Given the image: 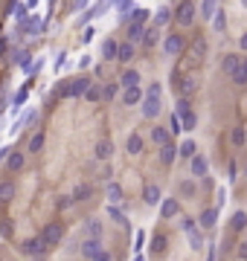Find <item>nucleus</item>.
I'll return each instance as SVG.
<instances>
[{
    "label": "nucleus",
    "mask_w": 247,
    "mask_h": 261,
    "mask_svg": "<svg viewBox=\"0 0 247 261\" xmlns=\"http://www.w3.org/2000/svg\"><path fill=\"white\" fill-rule=\"evenodd\" d=\"M114 96H117V84H105V87H102V99H108V102H111Z\"/></svg>",
    "instance_id": "42"
},
{
    "label": "nucleus",
    "mask_w": 247,
    "mask_h": 261,
    "mask_svg": "<svg viewBox=\"0 0 247 261\" xmlns=\"http://www.w3.org/2000/svg\"><path fill=\"white\" fill-rule=\"evenodd\" d=\"M180 125H183V130H192V128H195V113L183 116V119H180Z\"/></svg>",
    "instance_id": "44"
},
{
    "label": "nucleus",
    "mask_w": 247,
    "mask_h": 261,
    "mask_svg": "<svg viewBox=\"0 0 247 261\" xmlns=\"http://www.w3.org/2000/svg\"><path fill=\"white\" fill-rule=\"evenodd\" d=\"M192 110H189V102L186 99H177V110H175V116L177 119H183V116H189Z\"/></svg>",
    "instance_id": "38"
},
{
    "label": "nucleus",
    "mask_w": 247,
    "mask_h": 261,
    "mask_svg": "<svg viewBox=\"0 0 247 261\" xmlns=\"http://www.w3.org/2000/svg\"><path fill=\"white\" fill-rule=\"evenodd\" d=\"M125 148H128V154H140V151H142V140H140V134H131V137H128V143H125Z\"/></svg>",
    "instance_id": "24"
},
{
    "label": "nucleus",
    "mask_w": 247,
    "mask_h": 261,
    "mask_svg": "<svg viewBox=\"0 0 247 261\" xmlns=\"http://www.w3.org/2000/svg\"><path fill=\"white\" fill-rule=\"evenodd\" d=\"M177 130H183V125H180V119L172 113V128H169V134H177Z\"/></svg>",
    "instance_id": "47"
},
{
    "label": "nucleus",
    "mask_w": 247,
    "mask_h": 261,
    "mask_svg": "<svg viewBox=\"0 0 247 261\" xmlns=\"http://www.w3.org/2000/svg\"><path fill=\"white\" fill-rule=\"evenodd\" d=\"M24 32H29V35H35L38 29H41V15H32V18H26V24L21 26Z\"/></svg>",
    "instance_id": "23"
},
{
    "label": "nucleus",
    "mask_w": 247,
    "mask_h": 261,
    "mask_svg": "<svg viewBox=\"0 0 247 261\" xmlns=\"http://www.w3.org/2000/svg\"><path fill=\"white\" fill-rule=\"evenodd\" d=\"M215 221H218V209H204V212H201V226H204V229H212Z\"/></svg>",
    "instance_id": "12"
},
{
    "label": "nucleus",
    "mask_w": 247,
    "mask_h": 261,
    "mask_svg": "<svg viewBox=\"0 0 247 261\" xmlns=\"http://www.w3.org/2000/svg\"><path fill=\"white\" fill-rule=\"evenodd\" d=\"M3 52H6V41H3V38H0V55H3Z\"/></svg>",
    "instance_id": "57"
},
{
    "label": "nucleus",
    "mask_w": 247,
    "mask_h": 261,
    "mask_svg": "<svg viewBox=\"0 0 247 261\" xmlns=\"http://www.w3.org/2000/svg\"><path fill=\"white\" fill-rule=\"evenodd\" d=\"M207 168H210L207 157H201V154L192 157V174H195V177H204V174H207Z\"/></svg>",
    "instance_id": "8"
},
{
    "label": "nucleus",
    "mask_w": 247,
    "mask_h": 261,
    "mask_svg": "<svg viewBox=\"0 0 247 261\" xmlns=\"http://www.w3.org/2000/svg\"><path fill=\"white\" fill-rule=\"evenodd\" d=\"M145 96H157V99H160V84H157V82H154V84H149Z\"/></svg>",
    "instance_id": "49"
},
{
    "label": "nucleus",
    "mask_w": 247,
    "mask_h": 261,
    "mask_svg": "<svg viewBox=\"0 0 247 261\" xmlns=\"http://www.w3.org/2000/svg\"><path fill=\"white\" fill-rule=\"evenodd\" d=\"M233 82H235V84H247V58H241L238 70L233 73Z\"/></svg>",
    "instance_id": "26"
},
{
    "label": "nucleus",
    "mask_w": 247,
    "mask_h": 261,
    "mask_svg": "<svg viewBox=\"0 0 247 261\" xmlns=\"http://www.w3.org/2000/svg\"><path fill=\"white\" fill-rule=\"evenodd\" d=\"M169 21H172V12H169V9H157V18H154V26H163V24H169Z\"/></svg>",
    "instance_id": "34"
},
{
    "label": "nucleus",
    "mask_w": 247,
    "mask_h": 261,
    "mask_svg": "<svg viewBox=\"0 0 247 261\" xmlns=\"http://www.w3.org/2000/svg\"><path fill=\"white\" fill-rule=\"evenodd\" d=\"M230 224H233V229H244L247 226V212H235Z\"/></svg>",
    "instance_id": "37"
},
{
    "label": "nucleus",
    "mask_w": 247,
    "mask_h": 261,
    "mask_svg": "<svg viewBox=\"0 0 247 261\" xmlns=\"http://www.w3.org/2000/svg\"><path fill=\"white\" fill-rule=\"evenodd\" d=\"M122 87H125V90L140 87V73H137V70H125V73H122Z\"/></svg>",
    "instance_id": "9"
},
{
    "label": "nucleus",
    "mask_w": 247,
    "mask_h": 261,
    "mask_svg": "<svg viewBox=\"0 0 247 261\" xmlns=\"http://www.w3.org/2000/svg\"><path fill=\"white\" fill-rule=\"evenodd\" d=\"M122 102H125V105H137V102H142V90L140 87H131V90H125V93H122Z\"/></svg>",
    "instance_id": "19"
},
{
    "label": "nucleus",
    "mask_w": 247,
    "mask_h": 261,
    "mask_svg": "<svg viewBox=\"0 0 247 261\" xmlns=\"http://www.w3.org/2000/svg\"><path fill=\"white\" fill-rule=\"evenodd\" d=\"M238 255H241V258H247V244H241V249H238Z\"/></svg>",
    "instance_id": "56"
},
{
    "label": "nucleus",
    "mask_w": 247,
    "mask_h": 261,
    "mask_svg": "<svg viewBox=\"0 0 247 261\" xmlns=\"http://www.w3.org/2000/svg\"><path fill=\"white\" fill-rule=\"evenodd\" d=\"M238 47H241V49H244V52H247V32H244V35H241V38H238Z\"/></svg>",
    "instance_id": "54"
},
{
    "label": "nucleus",
    "mask_w": 247,
    "mask_h": 261,
    "mask_svg": "<svg viewBox=\"0 0 247 261\" xmlns=\"http://www.w3.org/2000/svg\"><path fill=\"white\" fill-rule=\"evenodd\" d=\"M145 21H149V12H145V9H134V12H131V24L142 26Z\"/></svg>",
    "instance_id": "33"
},
{
    "label": "nucleus",
    "mask_w": 247,
    "mask_h": 261,
    "mask_svg": "<svg viewBox=\"0 0 247 261\" xmlns=\"http://www.w3.org/2000/svg\"><path fill=\"white\" fill-rule=\"evenodd\" d=\"M108 201H111V206L122 203V186L119 183H108Z\"/></svg>",
    "instance_id": "11"
},
{
    "label": "nucleus",
    "mask_w": 247,
    "mask_h": 261,
    "mask_svg": "<svg viewBox=\"0 0 247 261\" xmlns=\"http://www.w3.org/2000/svg\"><path fill=\"white\" fill-rule=\"evenodd\" d=\"M215 9H218V6H215L212 0H204V3H201V18H204V21L215 18Z\"/></svg>",
    "instance_id": "28"
},
{
    "label": "nucleus",
    "mask_w": 247,
    "mask_h": 261,
    "mask_svg": "<svg viewBox=\"0 0 247 261\" xmlns=\"http://www.w3.org/2000/svg\"><path fill=\"white\" fill-rule=\"evenodd\" d=\"M84 235L90 238V241H99V235H102V224H99V221H87V224H84Z\"/></svg>",
    "instance_id": "18"
},
{
    "label": "nucleus",
    "mask_w": 247,
    "mask_h": 261,
    "mask_svg": "<svg viewBox=\"0 0 247 261\" xmlns=\"http://www.w3.org/2000/svg\"><path fill=\"white\" fill-rule=\"evenodd\" d=\"M108 218H111L114 224H119V226H128V218L122 215V209H119V206H108Z\"/></svg>",
    "instance_id": "20"
},
{
    "label": "nucleus",
    "mask_w": 247,
    "mask_h": 261,
    "mask_svg": "<svg viewBox=\"0 0 247 261\" xmlns=\"http://www.w3.org/2000/svg\"><path fill=\"white\" fill-rule=\"evenodd\" d=\"M61 235H64L61 224H47V226H44V232H41V238H44V244H47V247H56V244L61 241Z\"/></svg>",
    "instance_id": "3"
},
{
    "label": "nucleus",
    "mask_w": 247,
    "mask_h": 261,
    "mask_svg": "<svg viewBox=\"0 0 247 261\" xmlns=\"http://www.w3.org/2000/svg\"><path fill=\"white\" fill-rule=\"evenodd\" d=\"M102 52H105V58H108V61H114V58H117V52H119V44H117V41H105Z\"/></svg>",
    "instance_id": "30"
},
{
    "label": "nucleus",
    "mask_w": 247,
    "mask_h": 261,
    "mask_svg": "<svg viewBox=\"0 0 247 261\" xmlns=\"http://www.w3.org/2000/svg\"><path fill=\"white\" fill-rule=\"evenodd\" d=\"M24 102H26V90H21V93L15 96V110H18V107L24 105Z\"/></svg>",
    "instance_id": "51"
},
{
    "label": "nucleus",
    "mask_w": 247,
    "mask_h": 261,
    "mask_svg": "<svg viewBox=\"0 0 247 261\" xmlns=\"http://www.w3.org/2000/svg\"><path fill=\"white\" fill-rule=\"evenodd\" d=\"M224 26H227V21H224V12L215 15V32H224Z\"/></svg>",
    "instance_id": "45"
},
{
    "label": "nucleus",
    "mask_w": 247,
    "mask_h": 261,
    "mask_svg": "<svg viewBox=\"0 0 247 261\" xmlns=\"http://www.w3.org/2000/svg\"><path fill=\"white\" fill-rule=\"evenodd\" d=\"M195 3H180L177 6V24H183V26H189L192 21H195Z\"/></svg>",
    "instance_id": "5"
},
{
    "label": "nucleus",
    "mask_w": 247,
    "mask_h": 261,
    "mask_svg": "<svg viewBox=\"0 0 247 261\" xmlns=\"http://www.w3.org/2000/svg\"><path fill=\"white\" fill-rule=\"evenodd\" d=\"M157 113H160V99L157 96H142V116L154 119Z\"/></svg>",
    "instance_id": "6"
},
{
    "label": "nucleus",
    "mask_w": 247,
    "mask_h": 261,
    "mask_svg": "<svg viewBox=\"0 0 247 261\" xmlns=\"http://www.w3.org/2000/svg\"><path fill=\"white\" fill-rule=\"evenodd\" d=\"M152 249L154 252H163L166 249V235H154L152 238Z\"/></svg>",
    "instance_id": "39"
},
{
    "label": "nucleus",
    "mask_w": 247,
    "mask_h": 261,
    "mask_svg": "<svg viewBox=\"0 0 247 261\" xmlns=\"http://www.w3.org/2000/svg\"><path fill=\"white\" fill-rule=\"evenodd\" d=\"M145 38V29L142 26H137V24H131L128 26V44H134V41H142Z\"/></svg>",
    "instance_id": "29"
},
{
    "label": "nucleus",
    "mask_w": 247,
    "mask_h": 261,
    "mask_svg": "<svg viewBox=\"0 0 247 261\" xmlns=\"http://www.w3.org/2000/svg\"><path fill=\"white\" fill-rule=\"evenodd\" d=\"M180 226H183V232H186V238H189V247H192V249L204 247V241H201V232H198V226H195V221H189V218H186Z\"/></svg>",
    "instance_id": "4"
},
{
    "label": "nucleus",
    "mask_w": 247,
    "mask_h": 261,
    "mask_svg": "<svg viewBox=\"0 0 247 261\" xmlns=\"http://www.w3.org/2000/svg\"><path fill=\"white\" fill-rule=\"evenodd\" d=\"M230 140H233V145H244V128H233Z\"/></svg>",
    "instance_id": "40"
},
{
    "label": "nucleus",
    "mask_w": 247,
    "mask_h": 261,
    "mask_svg": "<svg viewBox=\"0 0 247 261\" xmlns=\"http://www.w3.org/2000/svg\"><path fill=\"white\" fill-rule=\"evenodd\" d=\"M87 99H90V102H96V99H102V87H96V84H90V90H87Z\"/></svg>",
    "instance_id": "43"
},
{
    "label": "nucleus",
    "mask_w": 247,
    "mask_h": 261,
    "mask_svg": "<svg viewBox=\"0 0 247 261\" xmlns=\"http://www.w3.org/2000/svg\"><path fill=\"white\" fill-rule=\"evenodd\" d=\"M111 154H114V145H111V140H99V143H96V160H108Z\"/></svg>",
    "instance_id": "10"
},
{
    "label": "nucleus",
    "mask_w": 247,
    "mask_h": 261,
    "mask_svg": "<svg viewBox=\"0 0 247 261\" xmlns=\"http://www.w3.org/2000/svg\"><path fill=\"white\" fill-rule=\"evenodd\" d=\"M67 206H73V198H59V209H67Z\"/></svg>",
    "instance_id": "53"
},
{
    "label": "nucleus",
    "mask_w": 247,
    "mask_h": 261,
    "mask_svg": "<svg viewBox=\"0 0 247 261\" xmlns=\"http://www.w3.org/2000/svg\"><path fill=\"white\" fill-rule=\"evenodd\" d=\"M180 90H183V93H192V90H195V79H183Z\"/></svg>",
    "instance_id": "46"
},
{
    "label": "nucleus",
    "mask_w": 247,
    "mask_h": 261,
    "mask_svg": "<svg viewBox=\"0 0 247 261\" xmlns=\"http://www.w3.org/2000/svg\"><path fill=\"white\" fill-rule=\"evenodd\" d=\"M117 9H119V12H134V6H131L128 0H122V3H117Z\"/></svg>",
    "instance_id": "52"
},
{
    "label": "nucleus",
    "mask_w": 247,
    "mask_h": 261,
    "mask_svg": "<svg viewBox=\"0 0 247 261\" xmlns=\"http://www.w3.org/2000/svg\"><path fill=\"white\" fill-rule=\"evenodd\" d=\"M87 90H90V82H87V79H73V82H67V87H61V96L70 99V96H84Z\"/></svg>",
    "instance_id": "1"
},
{
    "label": "nucleus",
    "mask_w": 247,
    "mask_h": 261,
    "mask_svg": "<svg viewBox=\"0 0 247 261\" xmlns=\"http://www.w3.org/2000/svg\"><path fill=\"white\" fill-rule=\"evenodd\" d=\"M99 249H102V244H99V241H90V238H84V244H82V255H84V258H93Z\"/></svg>",
    "instance_id": "17"
},
{
    "label": "nucleus",
    "mask_w": 247,
    "mask_h": 261,
    "mask_svg": "<svg viewBox=\"0 0 247 261\" xmlns=\"http://www.w3.org/2000/svg\"><path fill=\"white\" fill-rule=\"evenodd\" d=\"M131 55H134V44H119L117 61H131Z\"/></svg>",
    "instance_id": "31"
},
{
    "label": "nucleus",
    "mask_w": 247,
    "mask_h": 261,
    "mask_svg": "<svg viewBox=\"0 0 247 261\" xmlns=\"http://www.w3.org/2000/svg\"><path fill=\"white\" fill-rule=\"evenodd\" d=\"M15 198V186L12 183H0V201H12Z\"/></svg>",
    "instance_id": "35"
},
{
    "label": "nucleus",
    "mask_w": 247,
    "mask_h": 261,
    "mask_svg": "<svg viewBox=\"0 0 247 261\" xmlns=\"http://www.w3.org/2000/svg\"><path fill=\"white\" fill-rule=\"evenodd\" d=\"M238 64H241V58H238V55H227V58L221 61V70H224V73H230V76H233V73L238 70Z\"/></svg>",
    "instance_id": "22"
},
{
    "label": "nucleus",
    "mask_w": 247,
    "mask_h": 261,
    "mask_svg": "<svg viewBox=\"0 0 247 261\" xmlns=\"http://www.w3.org/2000/svg\"><path fill=\"white\" fill-rule=\"evenodd\" d=\"M160 41V32H157V26H152V29H145V38H142V44H149V47H154Z\"/></svg>",
    "instance_id": "32"
},
{
    "label": "nucleus",
    "mask_w": 247,
    "mask_h": 261,
    "mask_svg": "<svg viewBox=\"0 0 247 261\" xmlns=\"http://www.w3.org/2000/svg\"><path fill=\"white\" fill-rule=\"evenodd\" d=\"M152 143L157 145V148H166V145H169V130H166V128H154L152 130Z\"/></svg>",
    "instance_id": "14"
},
{
    "label": "nucleus",
    "mask_w": 247,
    "mask_h": 261,
    "mask_svg": "<svg viewBox=\"0 0 247 261\" xmlns=\"http://www.w3.org/2000/svg\"><path fill=\"white\" fill-rule=\"evenodd\" d=\"M24 249L29 252V255H41V252L47 249V244H44V238L38 235V238H29V241L24 244Z\"/></svg>",
    "instance_id": "7"
},
{
    "label": "nucleus",
    "mask_w": 247,
    "mask_h": 261,
    "mask_svg": "<svg viewBox=\"0 0 247 261\" xmlns=\"http://www.w3.org/2000/svg\"><path fill=\"white\" fill-rule=\"evenodd\" d=\"M160 215H163V218H175L177 215V201L175 198H166V201L160 203Z\"/></svg>",
    "instance_id": "15"
},
{
    "label": "nucleus",
    "mask_w": 247,
    "mask_h": 261,
    "mask_svg": "<svg viewBox=\"0 0 247 261\" xmlns=\"http://www.w3.org/2000/svg\"><path fill=\"white\" fill-rule=\"evenodd\" d=\"M180 191H183L186 198H192V194H195V186H192V183H180Z\"/></svg>",
    "instance_id": "50"
},
{
    "label": "nucleus",
    "mask_w": 247,
    "mask_h": 261,
    "mask_svg": "<svg viewBox=\"0 0 247 261\" xmlns=\"http://www.w3.org/2000/svg\"><path fill=\"white\" fill-rule=\"evenodd\" d=\"M6 166H9V171H21L24 168V154H9V160H6Z\"/></svg>",
    "instance_id": "27"
},
{
    "label": "nucleus",
    "mask_w": 247,
    "mask_h": 261,
    "mask_svg": "<svg viewBox=\"0 0 247 261\" xmlns=\"http://www.w3.org/2000/svg\"><path fill=\"white\" fill-rule=\"evenodd\" d=\"M41 145H44V134H35L29 140V151H41Z\"/></svg>",
    "instance_id": "41"
},
{
    "label": "nucleus",
    "mask_w": 247,
    "mask_h": 261,
    "mask_svg": "<svg viewBox=\"0 0 247 261\" xmlns=\"http://www.w3.org/2000/svg\"><path fill=\"white\" fill-rule=\"evenodd\" d=\"M163 49L169 52V55H180V52L186 49V38L175 32V35H169V38L163 41Z\"/></svg>",
    "instance_id": "2"
},
{
    "label": "nucleus",
    "mask_w": 247,
    "mask_h": 261,
    "mask_svg": "<svg viewBox=\"0 0 247 261\" xmlns=\"http://www.w3.org/2000/svg\"><path fill=\"white\" fill-rule=\"evenodd\" d=\"M175 157H177V148L172 143L166 145V148H160V163H163V166H172V163H175Z\"/></svg>",
    "instance_id": "16"
},
{
    "label": "nucleus",
    "mask_w": 247,
    "mask_h": 261,
    "mask_svg": "<svg viewBox=\"0 0 247 261\" xmlns=\"http://www.w3.org/2000/svg\"><path fill=\"white\" fill-rule=\"evenodd\" d=\"M177 157H186V160H192V157H195V143H192V140H183V143H180V148H177Z\"/></svg>",
    "instance_id": "25"
},
{
    "label": "nucleus",
    "mask_w": 247,
    "mask_h": 261,
    "mask_svg": "<svg viewBox=\"0 0 247 261\" xmlns=\"http://www.w3.org/2000/svg\"><path fill=\"white\" fill-rule=\"evenodd\" d=\"M29 9H32L29 3H15V6H12V15L18 18V24H21V26L26 24V12H29Z\"/></svg>",
    "instance_id": "21"
},
{
    "label": "nucleus",
    "mask_w": 247,
    "mask_h": 261,
    "mask_svg": "<svg viewBox=\"0 0 247 261\" xmlns=\"http://www.w3.org/2000/svg\"><path fill=\"white\" fill-rule=\"evenodd\" d=\"M145 203H163V194H160V186H154V183H149L145 186Z\"/></svg>",
    "instance_id": "13"
},
{
    "label": "nucleus",
    "mask_w": 247,
    "mask_h": 261,
    "mask_svg": "<svg viewBox=\"0 0 247 261\" xmlns=\"http://www.w3.org/2000/svg\"><path fill=\"white\" fill-rule=\"evenodd\" d=\"M70 198H73V203H76V201H87V198H90V186H79Z\"/></svg>",
    "instance_id": "36"
},
{
    "label": "nucleus",
    "mask_w": 247,
    "mask_h": 261,
    "mask_svg": "<svg viewBox=\"0 0 247 261\" xmlns=\"http://www.w3.org/2000/svg\"><path fill=\"white\" fill-rule=\"evenodd\" d=\"M90 261H111V252H108V249H99Z\"/></svg>",
    "instance_id": "48"
},
{
    "label": "nucleus",
    "mask_w": 247,
    "mask_h": 261,
    "mask_svg": "<svg viewBox=\"0 0 247 261\" xmlns=\"http://www.w3.org/2000/svg\"><path fill=\"white\" fill-rule=\"evenodd\" d=\"M9 154H12V151H9V148H3V151H0V160H9Z\"/></svg>",
    "instance_id": "55"
}]
</instances>
